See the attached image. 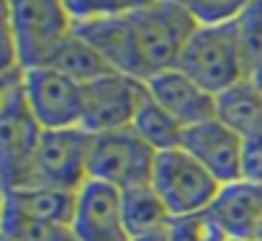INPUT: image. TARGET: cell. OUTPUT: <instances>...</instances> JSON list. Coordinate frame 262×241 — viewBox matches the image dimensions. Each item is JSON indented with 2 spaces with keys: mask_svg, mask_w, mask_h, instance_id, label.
Returning <instances> with one entry per match:
<instances>
[{
  "mask_svg": "<svg viewBox=\"0 0 262 241\" xmlns=\"http://www.w3.org/2000/svg\"><path fill=\"white\" fill-rule=\"evenodd\" d=\"M257 241H262V231H259V236H257Z\"/></svg>",
  "mask_w": 262,
  "mask_h": 241,
  "instance_id": "484cf974",
  "label": "cell"
},
{
  "mask_svg": "<svg viewBox=\"0 0 262 241\" xmlns=\"http://www.w3.org/2000/svg\"><path fill=\"white\" fill-rule=\"evenodd\" d=\"M216 120L242 139L262 134V90L259 85L247 77L234 87L216 95Z\"/></svg>",
  "mask_w": 262,
  "mask_h": 241,
  "instance_id": "9a60e30c",
  "label": "cell"
},
{
  "mask_svg": "<svg viewBox=\"0 0 262 241\" xmlns=\"http://www.w3.org/2000/svg\"><path fill=\"white\" fill-rule=\"evenodd\" d=\"M3 29L13 34L24 69L47 67L77 31L67 0H3Z\"/></svg>",
  "mask_w": 262,
  "mask_h": 241,
  "instance_id": "7a4b0ae2",
  "label": "cell"
},
{
  "mask_svg": "<svg viewBox=\"0 0 262 241\" xmlns=\"http://www.w3.org/2000/svg\"><path fill=\"white\" fill-rule=\"evenodd\" d=\"M90 141H93V134H88L80 126L44 131L41 141L36 147V154L31 159L26 182L21 187L44 185V187L77 192L90 180V175H88Z\"/></svg>",
  "mask_w": 262,
  "mask_h": 241,
  "instance_id": "8992f818",
  "label": "cell"
},
{
  "mask_svg": "<svg viewBox=\"0 0 262 241\" xmlns=\"http://www.w3.org/2000/svg\"><path fill=\"white\" fill-rule=\"evenodd\" d=\"M242 180H247V182H259V185H262V134H254V136L244 139Z\"/></svg>",
  "mask_w": 262,
  "mask_h": 241,
  "instance_id": "603a6c76",
  "label": "cell"
},
{
  "mask_svg": "<svg viewBox=\"0 0 262 241\" xmlns=\"http://www.w3.org/2000/svg\"><path fill=\"white\" fill-rule=\"evenodd\" d=\"M26 69H0V141H3V190L21 187L26 182L31 159L41 141L44 129L34 118L26 92H24Z\"/></svg>",
  "mask_w": 262,
  "mask_h": 241,
  "instance_id": "277c9868",
  "label": "cell"
},
{
  "mask_svg": "<svg viewBox=\"0 0 262 241\" xmlns=\"http://www.w3.org/2000/svg\"><path fill=\"white\" fill-rule=\"evenodd\" d=\"M131 129H134L155 152L178 149V147H183V136H185V126L172 113H167L149 92L144 95Z\"/></svg>",
  "mask_w": 262,
  "mask_h": 241,
  "instance_id": "e0dca14e",
  "label": "cell"
},
{
  "mask_svg": "<svg viewBox=\"0 0 262 241\" xmlns=\"http://www.w3.org/2000/svg\"><path fill=\"white\" fill-rule=\"evenodd\" d=\"M47 67L59 69L62 75L72 77V80L80 82V85L95 82V80H100V77L116 72V69L103 59V54H100L95 46H90L77 31L62 44V49L54 54V59H52Z\"/></svg>",
  "mask_w": 262,
  "mask_h": 241,
  "instance_id": "ac0fdd59",
  "label": "cell"
},
{
  "mask_svg": "<svg viewBox=\"0 0 262 241\" xmlns=\"http://www.w3.org/2000/svg\"><path fill=\"white\" fill-rule=\"evenodd\" d=\"M70 231L77 241H131L123 221L121 190L88 180L75 195Z\"/></svg>",
  "mask_w": 262,
  "mask_h": 241,
  "instance_id": "30bf717a",
  "label": "cell"
},
{
  "mask_svg": "<svg viewBox=\"0 0 262 241\" xmlns=\"http://www.w3.org/2000/svg\"><path fill=\"white\" fill-rule=\"evenodd\" d=\"M144 95L147 82H139L121 72H111L95 82L82 85L80 129H85L93 136L131 129Z\"/></svg>",
  "mask_w": 262,
  "mask_h": 241,
  "instance_id": "ba28073f",
  "label": "cell"
},
{
  "mask_svg": "<svg viewBox=\"0 0 262 241\" xmlns=\"http://www.w3.org/2000/svg\"><path fill=\"white\" fill-rule=\"evenodd\" d=\"M183 149L193 154L221 185H231L242 180V154L244 139L226 129L221 120H206V124L185 129Z\"/></svg>",
  "mask_w": 262,
  "mask_h": 241,
  "instance_id": "8fae6325",
  "label": "cell"
},
{
  "mask_svg": "<svg viewBox=\"0 0 262 241\" xmlns=\"http://www.w3.org/2000/svg\"><path fill=\"white\" fill-rule=\"evenodd\" d=\"M185 11L195 26H224L242 18V13L254 0H167Z\"/></svg>",
  "mask_w": 262,
  "mask_h": 241,
  "instance_id": "ffe728a7",
  "label": "cell"
},
{
  "mask_svg": "<svg viewBox=\"0 0 262 241\" xmlns=\"http://www.w3.org/2000/svg\"><path fill=\"white\" fill-rule=\"evenodd\" d=\"M75 195L70 190L31 185L3 190V210L31 223L44 226H70L75 213Z\"/></svg>",
  "mask_w": 262,
  "mask_h": 241,
  "instance_id": "5bb4252c",
  "label": "cell"
},
{
  "mask_svg": "<svg viewBox=\"0 0 262 241\" xmlns=\"http://www.w3.org/2000/svg\"><path fill=\"white\" fill-rule=\"evenodd\" d=\"M211 210L231 241H257L262 231V185L247 180L224 185Z\"/></svg>",
  "mask_w": 262,
  "mask_h": 241,
  "instance_id": "4fadbf2b",
  "label": "cell"
},
{
  "mask_svg": "<svg viewBox=\"0 0 262 241\" xmlns=\"http://www.w3.org/2000/svg\"><path fill=\"white\" fill-rule=\"evenodd\" d=\"M131 241H170V238H167V231H160V233H149V236H137Z\"/></svg>",
  "mask_w": 262,
  "mask_h": 241,
  "instance_id": "cb8c5ba5",
  "label": "cell"
},
{
  "mask_svg": "<svg viewBox=\"0 0 262 241\" xmlns=\"http://www.w3.org/2000/svg\"><path fill=\"white\" fill-rule=\"evenodd\" d=\"M121 205H123V221H126L131 238L167 231V223L172 218L170 208L165 205V200L160 198V192L152 185H139V187L123 190Z\"/></svg>",
  "mask_w": 262,
  "mask_h": 241,
  "instance_id": "2e32d148",
  "label": "cell"
},
{
  "mask_svg": "<svg viewBox=\"0 0 262 241\" xmlns=\"http://www.w3.org/2000/svg\"><path fill=\"white\" fill-rule=\"evenodd\" d=\"M167 238L170 241H231L211 208L185 213V215H172L167 223Z\"/></svg>",
  "mask_w": 262,
  "mask_h": 241,
  "instance_id": "d6986e66",
  "label": "cell"
},
{
  "mask_svg": "<svg viewBox=\"0 0 262 241\" xmlns=\"http://www.w3.org/2000/svg\"><path fill=\"white\" fill-rule=\"evenodd\" d=\"M249 77H252V80L259 85V90H262V59H259V62L252 67V75H249Z\"/></svg>",
  "mask_w": 262,
  "mask_h": 241,
  "instance_id": "d4e9b609",
  "label": "cell"
},
{
  "mask_svg": "<svg viewBox=\"0 0 262 241\" xmlns=\"http://www.w3.org/2000/svg\"><path fill=\"white\" fill-rule=\"evenodd\" d=\"M147 92L167 113H172L185 129L216 118V95L208 92L185 72H180L178 67L165 69L157 77H152L147 82Z\"/></svg>",
  "mask_w": 262,
  "mask_h": 241,
  "instance_id": "7c38bea8",
  "label": "cell"
},
{
  "mask_svg": "<svg viewBox=\"0 0 262 241\" xmlns=\"http://www.w3.org/2000/svg\"><path fill=\"white\" fill-rule=\"evenodd\" d=\"M152 3H157V0H67L70 13L75 16L77 23L93 21V18L121 16V13L137 11V8H144Z\"/></svg>",
  "mask_w": 262,
  "mask_h": 241,
  "instance_id": "7402d4cb",
  "label": "cell"
},
{
  "mask_svg": "<svg viewBox=\"0 0 262 241\" xmlns=\"http://www.w3.org/2000/svg\"><path fill=\"white\" fill-rule=\"evenodd\" d=\"M178 69L213 95L247 80L249 57L236 21L224 26H198L178 59Z\"/></svg>",
  "mask_w": 262,
  "mask_h": 241,
  "instance_id": "3957f363",
  "label": "cell"
},
{
  "mask_svg": "<svg viewBox=\"0 0 262 241\" xmlns=\"http://www.w3.org/2000/svg\"><path fill=\"white\" fill-rule=\"evenodd\" d=\"M155 159L157 152L134 129L108 131L93 136L90 141L88 175L90 180L105 182L123 192L128 187L149 185Z\"/></svg>",
  "mask_w": 262,
  "mask_h": 241,
  "instance_id": "52a82bcc",
  "label": "cell"
},
{
  "mask_svg": "<svg viewBox=\"0 0 262 241\" xmlns=\"http://www.w3.org/2000/svg\"><path fill=\"white\" fill-rule=\"evenodd\" d=\"M195 29V21L167 0L121 16L77 23V34L95 46L116 72L139 82H149L160 72L178 67Z\"/></svg>",
  "mask_w": 262,
  "mask_h": 241,
  "instance_id": "6da1fadb",
  "label": "cell"
},
{
  "mask_svg": "<svg viewBox=\"0 0 262 241\" xmlns=\"http://www.w3.org/2000/svg\"><path fill=\"white\" fill-rule=\"evenodd\" d=\"M26 103L44 131L77 129L82 120V85L54 67L26 69Z\"/></svg>",
  "mask_w": 262,
  "mask_h": 241,
  "instance_id": "9c48e42d",
  "label": "cell"
},
{
  "mask_svg": "<svg viewBox=\"0 0 262 241\" xmlns=\"http://www.w3.org/2000/svg\"><path fill=\"white\" fill-rule=\"evenodd\" d=\"M3 241H77L70 226H44L3 210Z\"/></svg>",
  "mask_w": 262,
  "mask_h": 241,
  "instance_id": "44dd1931",
  "label": "cell"
},
{
  "mask_svg": "<svg viewBox=\"0 0 262 241\" xmlns=\"http://www.w3.org/2000/svg\"><path fill=\"white\" fill-rule=\"evenodd\" d=\"M149 185L160 192L172 215L206 210L216 203L221 182L183 147L157 152Z\"/></svg>",
  "mask_w": 262,
  "mask_h": 241,
  "instance_id": "5b68a950",
  "label": "cell"
}]
</instances>
